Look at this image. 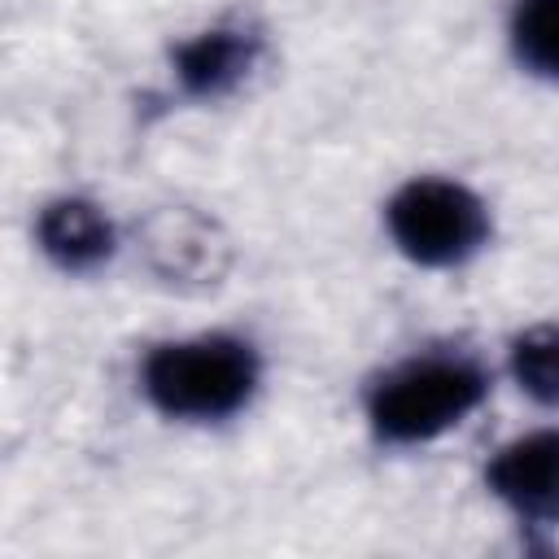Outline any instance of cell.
Segmentation results:
<instances>
[{"mask_svg":"<svg viewBox=\"0 0 559 559\" xmlns=\"http://www.w3.org/2000/svg\"><path fill=\"white\" fill-rule=\"evenodd\" d=\"M258 349L231 332L162 341L144 354L140 389L148 406L179 424H223L258 393Z\"/></svg>","mask_w":559,"mask_h":559,"instance_id":"6da1fadb","label":"cell"},{"mask_svg":"<svg viewBox=\"0 0 559 559\" xmlns=\"http://www.w3.org/2000/svg\"><path fill=\"white\" fill-rule=\"evenodd\" d=\"M489 393V376L467 354H415L367 389V428L384 445H424L459 428Z\"/></svg>","mask_w":559,"mask_h":559,"instance_id":"7a4b0ae2","label":"cell"},{"mask_svg":"<svg viewBox=\"0 0 559 559\" xmlns=\"http://www.w3.org/2000/svg\"><path fill=\"white\" fill-rule=\"evenodd\" d=\"M393 245L419 266H459L489 245V205L459 179L419 175L384 205Z\"/></svg>","mask_w":559,"mask_h":559,"instance_id":"3957f363","label":"cell"},{"mask_svg":"<svg viewBox=\"0 0 559 559\" xmlns=\"http://www.w3.org/2000/svg\"><path fill=\"white\" fill-rule=\"evenodd\" d=\"M485 485L520 524H559V428H537L507 441L489 459Z\"/></svg>","mask_w":559,"mask_h":559,"instance_id":"277c9868","label":"cell"},{"mask_svg":"<svg viewBox=\"0 0 559 559\" xmlns=\"http://www.w3.org/2000/svg\"><path fill=\"white\" fill-rule=\"evenodd\" d=\"M258 57H262V35L253 26L223 22V26H205V31L188 35L183 44H175L170 70H175V83L183 96L218 100L249 79Z\"/></svg>","mask_w":559,"mask_h":559,"instance_id":"5b68a950","label":"cell"},{"mask_svg":"<svg viewBox=\"0 0 559 559\" xmlns=\"http://www.w3.org/2000/svg\"><path fill=\"white\" fill-rule=\"evenodd\" d=\"M35 240H39L44 258L70 275H87V271L105 266L118 249V231H114L109 214L87 197L48 201L35 218Z\"/></svg>","mask_w":559,"mask_h":559,"instance_id":"8992f818","label":"cell"},{"mask_svg":"<svg viewBox=\"0 0 559 559\" xmlns=\"http://www.w3.org/2000/svg\"><path fill=\"white\" fill-rule=\"evenodd\" d=\"M507 371L537 406H559V323L524 328L507 349Z\"/></svg>","mask_w":559,"mask_h":559,"instance_id":"52a82bcc","label":"cell"},{"mask_svg":"<svg viewBox=\"0 0 559 559\" xmlns=\"http://www.w3.org/2000/svg\"><path fill=\"white\" fill-rule=\"evenodd\" d=\"M511 52L528 74L559 83V0H515Z\"/></svg>","mask_w":559,"mask_h":559,"instance_id":"ba28073f","label":"cell"}]
</instances>
